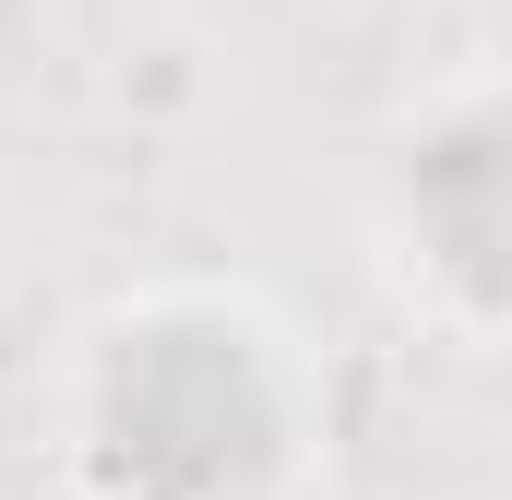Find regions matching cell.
I'll return each mask as SVG.
<instances>
[{
	"label": "cell",
	"mask_w": 512,
	"mask_h": 500,
	"mask_svg": "<svg viewBox=\"0 0 512 500\" xmlns=\"http://www.w3.org/2000/svg\"><path fill=\"white\" fill-rule=\"evenodd\" d=\"M346 227L417 334L512 358V60H453L382 96L346 155Z\"/></svg>",
	"instance_id": "obj_2"
},
{
	"label": "cell",
	"mask_w": 512,
	"mask_h": 500,
	"mask_svg": "<svg viewBox=\"0 0 512 500\" xmlns=\"http://www.w3.org/2000/svg\"><path fill=\"white\" fill-rule=\"evenodd\" d=\"M36 465L60 500H322L334 358L251 274L96 286L36 358Z\"/></svg>",
	"instance_id": "obj_1"
}]
</instances>
